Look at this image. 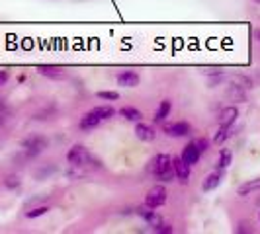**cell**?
<instances>
[{"instance_id":"6da1fadb","label":"cell","mask_w":260,"mask_h":234,"mask_svg":"<svg viewBox=\"0 0 260 234\" xmlns=\"http://www.w3.org/2000/svg\"><path fill=\"white\" fill-rule=\"evenodd\" d=\"M149 172L155 176L156 182H160V183H170L172 180H176L174 168H172V156H169V154L153 156Z\"/></svg>"},{"instance_id":"7a4b0ae2","label":"cell","mask_w":260,"mask_h":234,"mask_svg":"<svg viewBox=\"0 0 260 234\" xmlns=\"http://www.w3.org/2000/svg\"><path fill=\"white\" fill-rule=\"evenodd\" d=\"M67 162L75 168H86V166H100V162L82 146V144H75L69 148L67 152Z\"/></svg>"},{"instance_id":"3957f363","label":"cell","mask_w":260,"mask_h":234,"mask_svg":"<svg viewBox=\"0 0 260 234\" xmlns=\"http://www.w3.org/2000/svg\"><path fill=\"white\" fill-rule=\"evenodd\" d=\"M20 146H22V150H24L26 158H36V156H39L47 146H49V141H47L45 135L31 133V135H27L26 139H22Z\"/></svg>"},{"instance_id":"277c9868","label":"cell","mask_w":260,"mask_h":234,"mask_svg":"<svg viewBox=\"0 0 260 234\" xmlns=\"http://www.w3.org/2000/svg\"><path fill=\"white\" fill-rule=\"evenodd\" d=\"M167 199H169L167 187L165 185H155V187H151L147 191V195H145V205L151 209H158L167 203Z\"/></svg>"},{"instance_id":"5b68a950","label":"cell","mask_w":260,"mask_h":234,"mask_svg":"<svg viewBox=\"0 0 260 234\" xmlns=\"http://www.w3.org/2000/svg\"><path fill=\"white\" fill-rule=\"evenodd\" d=\"M162 133L172 137V139H182V137H188L192 133V125L188 121H172V123L162 125Z\"/></svg>"},{"instance_id":"8992f818","label":"cell","mask_w":260,"mask_h":234,"mask_svg":"<svg viewBox=\"0 0 260 234\" xmlns=\"http://www.w3.org/2000/svg\"><path fill=\"white\" fill-rule=\"evenodd\" d=\"M172 168H174V176H176V180L180 183H186L190 182V164H186L180 156H174L172 158Z\"/></svg>"},{"instance_id":"52a82bcc","label":"cell","mask_w":260,"mask_h":234,"mask_svg":"<svg viewBox=\"0 0 260 234\" xmlns=\"http://www.w3.org/2000/svg\"><path fill=\"white\" fill-rule=\"evenodd\" d=\"M135 213H137V215H139V217H141V219H143V221L147 222V224H149L153 230H155L156 226L162 222V217L156 213L155 209L147 207V205H143V207H137V209H135Z\"/></svg>"},{"instance_id":"ba28073f","label":"cell","mask_w":260,"mask_h":234,"mask_svg":"<svg viewBox=\"0 0 260 234\" xmlns=\"http://www.w3.org/2000/svg\"><path fill=\"white\" fill-rule=\"evenodd\" d=\"M135 137L143 143H153L156 139V131L155 127H151L149 123H143V121H137L135 123Z\"/></svg>"},{"instance_id":"9c48e42d","label":"cell","mask_w":260,"mask_h":234,"mask_svg":"<svg viewBox=\"0 0 260 234\" xmlns=\"http://www.w3.org/2000/svg\"><path fill=\"white\" fill-rule=\"evenodd\" d=\"M116 80H117V84L123 86V88H135V86H139V82H141V78H139V74H137L135 70H123V72L117 74Z\"/></svg>"},{"instance_id":"30bf717a","label":"cell","mask_w":260,"mask_h":234,"mask_svg":"<svg viewBox=\"0 0 260 234\" xmlns=\"http://www.w3.org/2000/svg\"><path fill=\"white\" fill-rule=\"evenodd\" d=\"M38 72L41 76L51 78V80H63V78H67L65 70H63L61 66H55V65H39Z\"/></svg>"},{"instance_id":"8fae6325","label":"cell","mask_w":260,"mask_h":234,"mask_svg":"<svg viewBox=\"0 0 260 234\" xmlns=\"http://www.w3.org/2000/svg\"><path fill=\"white\" fill-rule=\"evenodd\" d=\"M180 158H182L186 164H190V166H196V164L200 162V158H202V152L198 150L196 143H188L186 146H184V150H182V154H180Z\"/></svg>"},{"instance_id":"7c38bea8","label":"cell","mask_w":260,"mask_h":234,"mask_svg":"<svg viewBox=\"0 0 260 234\" xmlns=\"http://www.w3.org/2000/svg\"><path fill=\"white\" fill-rule=\"evenodd\" d=\"M221 180H223L221 172H211V174H208V176L204 178V182H202V191H204V193H211L213 189L219 187Z\"/></svg>"},{"instance_id":"4fadbf2b","label":"cell","mask_w":260,"mask_h":234,"mask_svg":"<svg viewBox=\"0 0 260 234\" xmlns=\"http://www.w3.org/2000/svg\"><path fill=\"white\" fill-rule=\"evenodd\" d=\"M239 117V109L237 105H227L223 107L221 113H219V125H225V127H233V123Z\"/></svg>"},{"instance_id":"5bb4252c","label":"cell","mask_w":260,"mask_h":234,"mask_svg":"<svg viewBox=\"0 0 260 234\" xmlns=\"http://www.w3.org/2000/svg\"><path fill=\"white\" fill-rule=\"evenodd\" d=\"M100 123H102V119L96 115L94 111H88V113H84V115L80 117L78 127H80L82 131H92V129H96Z\"/></svg>"},{"instance_id":"9a60e30c","label":"cell","mask_w":260,"mask_h":234,"mask_svg":"<svg viewBox=\"0 0 260 234\" xmlns=\"http://www.w3.org/2000/svg\"><path fill=\"white\" fill-rule=\"evenodd\" d=\"M119 117H123L125 121H131V123H137L143 119V113L133 105H123V107H119Z\"/></svg>"},{"instance_id":"2e32d148","label":"cell","mask_w":260,"mask_h":234,"mask_svg":"<svg viewBox=\"0 0 260 234\" xmlns=\"http://www.w3.org/2000/svg\"><path fill=\"white\" fill-rule=\"evenodd\" d=\"M256 191H260V178L248 180V182L241 183V185L237 187V195H241V197H247V195L256 193Z\"/></svg>"},{"instance_id":"e0dca14e","label":"cell","mask_w":260,"mask_h":234,"mask_svg":"<svg viewBox=\"0 0 260 234\" xmlns=\"http://www.w3.org/2000/svg\"><path fill=\"white\" fill-rule=\"evenodd\" d=\"M170 111H172V102L170 100H162L155 111V123H165L167 117L170 115Z\"/></svg>"},{"instance_id":"ac0fdd59","label":"cell","mask_w":260,"mask_h":234,"mask_svg":"<svg viewBox=\"0 0 260 234\" xmlns=\"http://www.w3.org/2000/svg\"><path fill=\"white\" fill-rule=\"evenodd\" d=\"M227 98H229L231 102H235V104H245V102H247V90H243V88L231 84L229 90H227Z\"/></svg>"},{"instance_id":"d6986e66","label":"cell","mask_w":260,"mask_h":234,"mask_svg":"<svg viewBox=\"0 0 260 234\" xmlns=\"http://www.w3.org/2000/svg\"><path fill=\"white\" fill-rule=\"evenodd\" d=\"M233 162V152L229 148H223L219 152V160H217V170H227Z\"/></svg>"},{"instance_id":"ffe728a7","label":"cell","mask_w":260,"mask_h":234,"mask_svg":"<svg viewBox=\"0 0 260 234\" xmlns=\"http://www.w3.org/2000/svg\"><path fill=\"white\" fill-rule=\"evenodd\" d=\"M92 111L100 117L102 121H108V119H112V117L116 115V109H114L112 105H98V107H94Z\"/></svg>"},{"instance_id":"44dd1931","label":"cell","mask_w":260,"mask_h":234,"mask_svg":"<svg viewBox=\"0 0 260 234\" xmlns=\"http://www.w3.org/2000/svg\"><path fill=\"white\" fill-rule=\"evenodd\" d=\"M49 211H51V207H49V205H38V207H34V209H29V211H26V219L34 221V219H39V217L47 215Z\"/></svg>"},{"instance_id":"7402d4cb","label":"cell","mask_w":260,"mask_h":234,"mask_svg":"<svg viewBox=\"0 0 260 234\" xmlns=\"http://www.w3.org/2000/svg\"><path fill=\"white\" fill-rule=\"evenodd\" d=\"M231 84L235 86H239V88H243V90H252V80L248 76H243V74H235L231 76Z\"/></svg>"},{"instance_id":"603a6c76","label":"cell","mask_w":260,"mask_h":234,"mask_svg":"<svg viewBox=\"0 0 260 234\" xmlns=\"http://www.w3.org/2000/svg\"><path fill=\"white\" fill-rule=\"evenodd\" d=\"M231 127H225V125H219V131L213 135V143L215 144H223L229 137H231Z\"/></svg>"},{"instance_id":"cb8c5ba5","label":"cell","mask_w":260,"mask_h":234,"mask_svg":"<svg viewBox=\"0 0 260 234\" xmlns=\"http://www.w3.org/2000/svg\"><path fill=\"white\" fill-rule=\"evenodd\" d=\"M20 185H22V180H20V176H16V174H8V176L4 178V187L10 189V191L18 189Z\"/></svg>"},{"instance_id":"d4e9b609","label":"cell","mask_w":260,"mask_h":234,"mask_svg":"<svg viewBox=\"0 0 260 234\" xmlns=\"http://www.w3.org/2000/svg\"><path fill=\"white\" fill-rule=\"evenodd\" d=\"M96 96H98L100 100H104V102H117V100H119V94L112 90H100Z\"/></svg>"},{"instance_id":"484cf974","label":"cell","mask_w":260,"mask_h":234,"mask_svg":"<svg viewBox=\"0 0 260 234\" xmlns=\"http://www.w3.org/2000/svg\"><path fill=\"white\" fill-rule=\"evenodd\" d=\"M194 143H196V146H198V150H200L202 154H204V152L208 150L209 144H211V143H209V139H206V137H200V139H196Z\"/></svg>"},{"instance_id":"4316f807","label":"cell","mask_w":260,"mask_h":234,"mask_svg":"<svg viewBox=\"0 0 260 234\" xmlns=\"http://www.w3.org/2000/svg\"><path fill=\"white\" fill-rule=\"evenodd\" d=\"M155 232H158V234H170L172 232V226H170L169 222H160V224H158V226H156L155 228Z\"/></svg>"},{"instance_id":"83f0119b","label":"cell","mask_w":260,"mask_h":234,"mask_svg":"<svg viewBox=\"0 0 260 234\" xmlns=\"http://www.w3.org/2000/svg\"><path fill=\"white\" fill-rule=\"evenodd\" d=\"M51 172H55V166H47L45 170H38V172H36V178H38V180H43V178H45L47 174H51Z\"/></svg>"},{"instance_id":"f1b7e54d","label":"cell","mask_w":260,"mask_h":234,"mask_svg":"<svg viewBox=\"0 0 260 234\" xmlns=\"http://www.w3.org/2000/svg\"><path fill=\"white\" fill-rule=\"evenodd\" d=\"M10 80V72L8 70H0V86H4Z\"/></svg>"},{"instance_id":"f546056e","label":"cell","mask_w":260,"mask_h":234,"mask_svg":"<svg viewBox=\"0 0 260 234\" xmlns=\"http://www.w3.org/2000/svg\"><path fill=\"white\" fill-rule=\"evenodd\" d=\"M2 123H4V117H2V113H0V125H2Z\"/></svg>"},{"instance_id":"4dcf8cb0","label":"cell","mask_w":260,"mask_h":234,"mask_svg":"<svg viewBox=\"0 0 260 234\" xmlns=\"http://www.w3.org/2000/svg\"><path fill=\"white\" fill-rule=\"evenodd\" d=\"M256 37H258V41H260V29H256Z\"/></svg>"},{"instance_id":"1f68e13d","label":"cell","mask_w":260,"mask_h":234,"mask_svg":"<svg viewBox=\"0 0 260 234\" xmlns=\"http://www.w3.org/2000/svg\"><path fill=\"white\" fill-rule=\"evenodd\" d=\"M252 2H256V4H260V0H252Z\"/></svg>"},{"instance_id":"d6a6232c","label":"cell","mask_w":260,"mask_h":234,"mask_svg":"<svg viewBox=\"0 0 260 234\" xmlns=\"http://www.w3.org/2000/svg\"><path fill=\"white\" fill-rule=\"evenodd\" d=\"M258 78H260V70H258Z\"/></svg>"},{"instance_id":"836d02e7","label":"cell","mask_w":260,"mask_h":234,"mask_svg":"<svg viewBox=\"0 0 260 234\" xmlns=\"http://www.w3.org/2000/svg\"><path fill=\"white\" fill-rule=\"evenodd\" d=\"M258 219H260V213H258Z\"/></svg>"}]
</instances>
